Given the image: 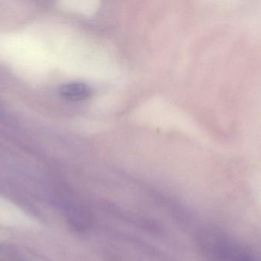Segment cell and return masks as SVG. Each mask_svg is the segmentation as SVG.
Segmentation results:
<instances>
[{
    "label": "cell",
    "instance_id": "6da1fadb",
    "mask_svg": "<svg viewBox=\"0 0 261 261\" xmlns=\"http://www.w3.org/2000/svg\"><path fill=\"white\" fill-rule=\"evenodd\" d=\"M60 93L69 101H84L91 96L92 90L84 83L73 82L63 85L60 89Z\"/></svg>",
    "mask_w": 261,
    "mask_h": 261
},
{
    "label": "cell",
    "instance_id": "7a4b0ae2",
    "mask_svg": "<svg viewBox=\"0 0 261 261\" xmlns=\"http://www.w3.org/2000/svg\"><path fill=\"white\" fill-rule=\"evenodd\" d=\"M0 261H24L19 249L11 244L0 245Z\"/></svg>",
    "mask_w": 261,
    "mask_h": 261
}]
</instances>
